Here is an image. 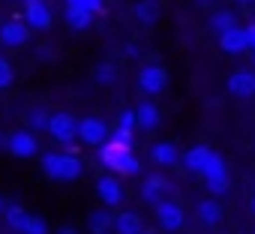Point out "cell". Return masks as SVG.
<instances>
[{
	"label": "cell",
	"mask_w": 255,
	"mask_h": 234,
	"mask_svg": "<svg viewBox=\"0 0 255 234\" xmlns=\"http://www.w3.org/2000/svg\"><path fill=\"white\" fill-rule=\"evenodd\" d=\"M99 162L105 168H111L114 174H138L141 171V162L132 156V147H126L120 141H105L102 150H99Z\"/></svg>",
	"instance_id": "1"
},
{
	"label": "cell",
	"mask_w": 255,
	"mask_h": 234,
	"mask_svg": "<svg viewBox=\"0 0 255 234\" xmlns=\"http://www.w3.org/2000/svg\"><path fill=\"white\" fill-rule=\"evenodd\" d=\"M42 168H45V174L51 180H63V183L81 177V159L72 156V153H66V156L63 153H45L42 156Z\"/></svg>",
	"instance_id": "2"
},
{
	"label": "cell",
	"mask_w": 255,
	"mask_h": 234,
	"mask_svg": "<svg viewBox=\"0 0 255 234\" xmlns=\"http://www.w3.org/2000/svg\"><path fill=\"white\" fill-rule=\"evenodd\" d=\"M201 177H204V183H207V189H210L213 195H225V192L231 189L228 165H225V159H222L219 153H210V159H207V165H204Z\"/></svg>",
	"instance_id": "3"
},
{
	"label": "cell",
	"mask_w": 255,
	"mask_h": 234,
	"mask_svg": "<svg viewBox=\"0 0 255 234\" xmlns=\"http://www.w3.org/2000/svg\"><path fill=\"white\" fill-rule=\"evenodd\" d=\"M165 84H168V72H165L159 63H147V66H141V72H138V87H141V93H147V96H159V93L165 90Z\"/></svg>",
	"instance_id": "4"
},
{
	"label": "cell",
	"mask_w": 255,
	"mask_h": 234,
	"mask_svg": "<svg viewBox=\"0 0 255 234\" xmlns=\"http://www.w3.org/2000/svg\"><path fill=\"white\" fill-rule=\"evenodd\" d=\"M48 132H51L54 141H60V144H72L75 135H78V120H75L72 114H66V111H57V114H51Z\"/></svg>",
	"instance_id": "5"
},
{
	"label": "cell",
	"mask_w": 255,
	"mask_h": 234,
	"mask_svg": "<svg viewBox=\"0 0 255 234\" xmlns=\"http://www.w3.org/2000/svg\"><path fill=\"white\" fill-rule=\"evenodd\" d=\"M174 192V183L168 180V177H162V174H147L144 177V183H141V198L147 201V204H159V201H165L168 195Z\"/></svg>",
	"instance_id": "6"
},
{
	"label": "cell",
	"mask_w": 255,
	"mask_h": 234,
	"mask_svg": "<svg viewBox=\"0 0 255 234\" xmlns=\"http://www.w3.org/2000/svg\"><path fill=\"white\" fill-rule=\"evenodd\" d=\"M78 138L84 144H93V147H102L108 141V126L99 120V117H84L78 120Z\"/></svg>",
	"instance_id": "7"
},
{
	"label": "cell",
	"mask_w": 255,
	"mask_h": 234,
	"mask_svg": "<svg viewBox=\"0 0 255 234\" xmlns=\"http://www.w3.org/2000/svg\"><path fill=\"white\" fill-rule=\"evenodd\" d=\"M24 21L33 30H48L51 27V9L45 0H27L24 3Z\"/></svg>",
	"instance_id": "8"
},
{
	"label": "cell",
	"mask_w": 255,
	"mask_h": 234,
	"mask_svg": "<svg viewBox=\"0 0 255 234\" xmlns=\"http://www.w3.org/2000/svg\"><path fill=\"white\" fill-rule=\"evenodd\" d=\"M156 222H159L165 231H177V228H183V207L174 204L171 198L159 201V204H156Z\"/></svg>",
	"instance_id": "9"
},
{
	"label": "cell",
	"mask_w": 255,
	"mask_h": 234,
	"mask_svg": "<svg viewBox=\"0 0 255 234\" xmlns=\"http://www.w3.org/2000/svg\"><path fill=\"white\" fill-rule=\"evenodd\" d=\"M6 147H9V153L18 156V159H30V156H36V150H39L33 132H27V129H24V132H12L9 141H6Z\"/></svg>",
	"instance_id": "10"
},
{
	"label": "cell",
	"mask_w": 255,
	"mask_h": 234,
	"mask_svg": "<svg viewBox=\"0 0 255 234\" xmlns=\"http://www.w3.org/2000/svg\"><path fill=\"white\" fill-rule=\"evenodd\" d=\"M30 39V24H24V21H6L3 27H0V42H3L6 48H18V45H24Z\"/></svg>",
	"instance_id": "11"
},
{
	"label": "cell",
	"mask_w": 255,
	"mask_h": 234,
	"mask_svg": "<svg viewBox=\"0 0 255 234\" xmlns=\"http://www.w3.org/2000/svg\"><path fill=\"white\" fill-rule=\"evenodd\" d=\"M219 48L225 51V54H243L246 48H249V36H246V27H231V30H225V33H219Z\"/></svg>",
	"instance_id": "12"
},
{
	"label": "cell",
	"mask_w": 255,
	"mask_h": 234,
	"mask_svg": "<svg viewBox=\"0 0 255 234\" xmlns=\"http://www.w3.org/2000/svg\"><path fill=\"white\" fill-rule=\"evenodd\" d=\"M96 195H99V201H102V204L117 207V204L123 201V186H120V180H117V177L105 174V177H99V180H96Z\"/></svg>",
	"instance_id": "13"
},
{
	"label": "cell",
	"mask_w": 255,
	"mask_h": 234,
	"mask_svg": "<svg viewBox=\"0 0 255 234\" xmlns=\"http://www.w3.org/2000/svg\"><path fill=\"white\" fill-rule=\"evenodd\" d=\"M228 93H234V96H252L255 93V75L252 72H246V69H237V72H231L228 75Z\"/></svg>",
	"instance_id": "14"
},
{
	"label": "cell",
	"mask_w": 255,
	"mask_h": 234,
	"mask_svg": "<svg viewBox=\"0 0 255 234\" xmlns=\"http://www.w3.org/2000/svg\"><path fill=\"white\" fill-rule=\"evenodd\" d=\"M180 150L171 144V141H159V144H153L150 147V159L156 162V165H162V168H171V165H177L180 162Z\"/></svg>",
	"instance_id": "15"
},
{
	"label": "cell",
	"mask_w": 255,
	"mask_h": 234,
	"mask_svg": "<svg viewBox=\"0 0 255 234\" xmlns=\"http://www.w3.org/2000/svg\"><path fill=\"white\" fill-rule=\"evenodd\" d=\"M114 231H117V234H141V231H144V222H141L138 213L123 210V213L114 216Z\"/></svg>",
	"instance_id": "16"
},
{
	"label": "cell",
	"mask_w": 255,
	"mask_h": 234,
	"mask_svg": "<svg viewBox=\"0 0 255 234\" xmlns=\"http://www.w3.org/2000/svg\"><path fill=\"white\" fill-rule=\"evenodd\" d=\"M210 147H204V144H198V147H189L183 156H180V162L189 168V171H195V174H201L204 171V165H207V159H210Z\"/></svg>",
	"instance_id": "17"
},
{
	"label": "cell",
	"mask_w": 255,
	"mask_h": 234,
	"mask_svg": "<svg viewBox=\"0 0 255 234\" xmlns=\"http://www.w3.org/2000/svg\"><path fill=\"white\" fill-rule=\"evenodd\" d=\"M159 15H162L159 0H138L135 3V21L138 24H156Z\"/></svg>",
	"instance_id": "18"
},
{
	"label": "cell",
	"mask_w": 255,
	"mask_h": 234,
	"mask_svg": "<svg viewBox=\"0 0 255 234\" xmlns=\"http://www.w3.org/2000/svg\"><path fill=\"white\" fill-rule=\"evenodd\" d=\"M135 117H138V129H156L159 126V108L153 102H141L135 105Z\"/></svg>",
	"instance_id": "19"
},
{
	"label": "cell",
	"mask_w": 255,
	"mask_h": 234,
	"mask_svg": "<svg viewBox=\"0 0 255 234\" xmlns=\"http://www.w3.org/2000/svg\"><path fill=\"white\" fill-rule=\"evenodd\" d=\"M93 15H96V12H87V9H81V6H66V24H69L72 30H87V27L93 24Z\"/></svg>",
	"instance_id": "20"
},
{
	"label": "cell",
	"mask_w": 255,
	"mask_h": 234,
	"mask_svg": "<svg viewBox=\"0 0 255 234\" xmlns=\"http://www.w3.org/2000/svg\"><path fill=\"white\" fill-rule=\"evenodd\" d=\"M198 219H201L204 225H219V219H222V204L213 201V198H204V201L198 204Z\"/></svg>",
	"instance_id": "21"
},
{
	"label": "cell",
	"mask_w": 255,
	"mask_h": 234,
	"mask_svg": "<svg viewBox=\"0 0 255 234\" xmlns=\"http://www.w3.org/2000/svg\"><path fill=\"white\" fill-rule=\"evenodd\" d=\"M231 27H237L234 12H228V9H216V12H210V30H213V33H225V30H231Z\"/></svg>",
	"instance_id": "22"
},
{
	"label": "cell",
	"mask_w": 255,
	"mask_h": 234,
	"mask_svg": "<svg viewBox=\"0 0 255 234\" xmlns=\"http://www.w3.org/2000/svg\"><path fill=\"white\" fill-rule=\"evenodd\" d=\"M87 225L93 228V234H102V231L114 228V216H111V210H93L90 219H87Z\"/></svg>",
	"instance_id": "23"
},
{
	"label": "cell",
	"mask_w": 255,
	"mask_h": 234,
	"mask_svg": "<svg viewBox=\"0 0 255 234\" xmlns=\"http://www.w3.org/2000/svg\"><path fill=\"white\" fill-rule=\"evenodd\" d=\"M27 219H30V213H24V207H18V204L6 207V222H9V228H15V231H24Z\"/></svg>",
	"instance_id": "24"
},
{
	"label": "cell",
	"mask_w": 255,
	"mask_h": 234,
	"mask_svg": "<svg viewBox=\"0 0 255 234\" xmlns=\"http://www.w3.org/2000/svg\"><path fill=\"white\" fill-rule=\"evenodd\" d=\"M27 123H30V129H45V132H48V123H51V114H48L45 108H33V111L27 114Z\"/></svg>",
	"instance_id": "25"
},
{
	"label": "cell",
	"mask_w": 255,
	"mask_h": 234,
	"mask_svg": "<svg viewBox=\"0 0 255 234\" xmlns=\"http://www.w3.org/2000/svg\"><path fill=\"white\" fill-rule=\"evenodd\" d=\"M12 81H15V69H12V63H9L6 57H0V90H6Z\"/></svg>",
	"instance_id": "26"
},
{
	"label": "cell",
	"mask_w": 255,
	"mask_h": 234,
	"mask_svg": "<svg viewBox=\"0 0 255 234\" xmlns=\"http://www.w3.org/2000/svg\"><path fill=\"white\" fill-rule=\"evenodd\" d=\"M114 78H117V69H114L111 63H99V66H96V81H99V84H111Z\"/></svg>",
	"instance_id": "27"
},
{
	"label": "cell",
	"mask_w": 255,
	"mask_h": 234,
	"mask_svg": "<svg viewBox=\"0 0 255 234\" xmlns=\"http://www.w3.org/2000/svg\"><path fill=\"white\" fill-rule=\"evenodd\" d=\"M24 234H48V222L42 216H30L24 225Z\"/></svg>",
	"instance_id": "28"
},
{
	"label": "cell",
	"mask_w": 255,
	"mask_h": 234,
	"mask_svg": "<svg viewBox=\"0 0 255 234\" xmlns=\"http://www.w3.org/2000/svg\"><path fill=\"white\" fill-rule=\"evenodd\" d=\"M66 6H81L87 12H99L102 9V0H66Z\"/></svg>",
	"instance_id": "29"
},
{
	"label": "cell",
	"mask_w": 255,
	"mask_h": 234,
	"mask_svg": "<svg viewBox=\"0 0 255 234\" xmlns=\"http://www.w3.org/2000/svg\"><path fill=\"white\" fill-rule=\"evenodd\" d=\"M117 126H126V129H135V126H138V117H135V108H132V111H123V114L117 117Z\"/></svg>",
	"instance_id": "30"
},
{
	"label": "cell",
	"mask_w": 255,
	"mask_h": 234,
	"mask_svg": "<svg viewBox=\"0 0 255 234\" xmlns=\"http://www.w3.org/2000/svg\"><path fill=\"white\" fill-rule=\"evenodd\" d=\"M111 138H114V141H120V144H126V147H132V129H126V126H117Z\"/></svg>",
	"instance_id": "31"
},
{
	"label": "cell",
	"mask_w": 255,
	"mask_h": 234,
	"mask_svg": "<svg viewBox=\"0 0 255 234\" xmlns=\"http://www.w3.org/2000/svg\"><path fill=\"white\" fill-rule=\"evenodd\" d=\"M246 36H249V48H255V21L246 24Z\"/></svg>",
	"instance_id": "32"
},
{
	"label": "cell",
	"mask_w": 255,
	"mask_h": 234,
	"mask_svg": "<svg viewBox=\"0 0 255 234\" xmlns=\"http://www.w3.org/2000/svg\"><path fill=\"white\" fill-rule=\"evenodd\" d=\"M57 234H78V231H75V228H72V225H63V228H60V231H57Z\"/></svg>",
	"instance_id": "33"
},
{
	"label": "cell",
	"mask_w": 255,
	"mask_h": 234,
	"mask_svg": "<svg viewBox=\"0 0 255 234\" xmlns=\"http://www.w3.org/2000/svg\"><path fill=\"white\" fill-rule=\"evenodd\" d=\"M237 3H243V6H246V3H252V0H237Z\"/></svg>",
	"instance_id": "34"
},
{
	"label": "cell",
	"mask_w": 255,
	"mask_h": 234,
	"mask_svg": "<svg viewBox=\"0 0 255 234\" xmlns=\"http://www.w3.org/2000/svg\"><path fill=\"white\" fill-rule=\"evenodd\" d=\"M3 210H6V207H3V198H0V213H3Z\"/></svg>",
	"instance_id": "35"
},
{
	"label": "cell",
	"mask_w": 255,
	"mask_h": 234,
	"mask_svg": "<svg viewBox=\"0 0 255 234\" xmlns=\"http://www.w3.org/2000/svg\"><path fill=\"white\" fill-rule=\"evenodd\" d=\"M141 234H153V231H147V228H144V231H141Z\"/></svg>",
	"instance_id": "36"
},
{
	"label": "cell",
	"mask_w": 255,
	"mask_h": 234,
	"mask_svg": "<svg viewBox=\"0 0 255 234\" xmlns=\"http://www.w3.org/2000/svg\"><path fill=\"white\" fill-rule=\"evenodd\" d=\"M252 210H255V198H252Z\"/></svg>",
	"instance_id": "37"
},
{
	"label": "cell",
	"mask_w": 255,
	"mask_h": 234,
	"mask_svg": "<svg viewBox=\"0 0 255 234\" xmlns=\"http://www.w3.org/2000/svg\"><path fill=\"white\" fill-rule=\"evenodd\" d=\"M102 234H108V231H102Z\"/></svg>",
	"instance_id": "38"
},
{
	"label": "cell",
	"mask_w": 255,
	"mask_h": 234,
	"mask_svg": "<svg viewBox=\"0 0 255 234\" xmlns=\"http://www.w3.org/2000/svg\"><path fill=\"white\" fill-rule=\"evenodd\" d=\"M24 3H27V0H24Z\"/></svg>",
	"instance_id": "39"
},
{
	"label": "cell",
	"mask_w": 255,
	"mask_h": 234,
	"mask_svg": "<svg viewBox=\"0 0 255 234\" xmlns=\"http://www.w3.org/2000/svg\"><path fill=\"white\" fill-rule=\"evenodd\" d=\"M252 51H255V48H252Z\"/></svg>",
	"instance_id": "40"
}]
</instances>
